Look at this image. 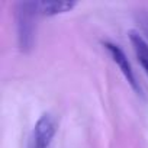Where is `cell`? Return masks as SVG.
<instances>
[{"label":"cell","mask_w":148,"mask_h":148,"mask_svg":"<svg viewBox=\"0 0 148 148\" xmlns=\"http://www.w3.org/2000/svg\"><path fill=\"white\" fill-rule=\"evenodd\" d=\"M36 6H38L39 15L55 16V15L70 12L76 6V2H64V0H60V2L58 0H52V2H36Z\"/></svg>","instance_id":"obj_4"},{"label":"cell","mask_w":148,"mask_h":148,"mask_svg":"<svg viewBox=\"0 0 148 148\" xmlns=\"http://www.w3.org/2000/svg\"><path fill=\"white\" fill-rule=\"evenodd\" d=\"M103 45H105V48L109 51V54H110L112 60L116 62V65H118V67H119V70L122 71V74L125 76V79H126V80H128V83L131 84V87H132L135 92H139V86H138V83H136V80H135V76H134L132 67H131V64H129V61H128V58H126L125 52H123L118 45H115V44L105 42Z\"/></svg>","instance_id":"obj_3"},{"label":"cell","mask_w":148,"mask_h":148,"mask_svg":"<svg viewBox=\"0 0 148 148\" xmlns=\"http://www.w3.org/2000/svg\"><path fill=\"white\" fill-rule=\"evenodd\" d=\"M39 15L36 2H21L16 5L18 42L23 52H28L35 39V21Z\"/></svg>","instance_id":"obj_1"},{"label":"cell","mask_w":148,"mask_h":148,"mask_svg":"<svg viewBox=\"0 0 148 148\" xmlns=\"http://www.w3.org/2000/svg\"><path fill=\"white\" fill-rule=\"evenodd\" d=\"M129 39H131V44L134 47V51L136 54V58L138 61L141 62V65L144 67L145 73L148 74V44L144 41V38L135 32V31H131L129 32Z\"/></svg>","instance_id":"obj_5"},{"label":"cell","mask_w":148,"mask_h":148,"mask_svg":"<svg viewBox=\"0 0 148 148\" xmlns=\"http://www.w3.org/2000/svg\"><path fill=\"white\" fill-rule=\"evenodd\" d=\"M144 29H145V32H147V35H148V21L144 22Z\"/></svg>","instance_id":"obj_6"},{"label":"cell","mask_w":148,"mask_h":148,"mask_svg":"<svg viewBox=\"0 0 148 148\" xmlns=\"http://www.w3.org/2000/svg\"><path fill=\"white\" fill-rule=\"evenodd\" d=\"M57 132V123L54 118L48 113L41 115L36 121L31 138V148H48Z\"/></svg>","instance_id":"obj_2"}]
</instances>
